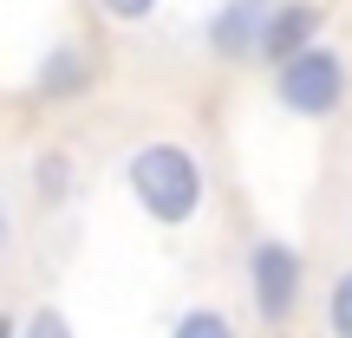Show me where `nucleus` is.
<instances>
[{
  "instance_id": "obj_1",
  "label": "nucleus",
  "mask_w": 352,
  "mask_h": 338,
  "mask_svg": "<svg viewBox=\"0 0 352 338\" xmlns=\"http://www.w3.org/2000/svg\"><path fill=\"white\" fill-rule=\"evenodd\" d=\"M131 195L144 202V215L157 221H189L202 202V169L183 143H144L131 156Z\"/></svg>"
},
{
  "instance_id": "obj_2",
  "label": "nucleus",
  "mask_w": 352,
  "mask_h": 338,
  "mask_svg": "<svg viewBox=\"0 0 352 338\" xmlns=\"http://www.w3.org/2000/svg\"><path fill=\"white\" fill-rule=\"evenodd\" d=\"M340 98H346V65L333 46H307L280 65V104L294 117H327L340 111Z\"/></svg>"
},
{
  "instance_id": "obj_3",
  "label": "nucleus",
  "mask_w": 352,
  "mask_h": 338,
  "mask_svg": "<svg viewBox=\"0 0 352 338\" xmlns=\"http://www.w3.org/2000/svg\"><path fill=\"white\" fill-rule=\"evenodd\" d=\"M248 280H254V313L261 319H287L294 300H300V254L280 248V241H261Z\"/></svg>"
},
{
  "instance_id": "obj_4",
  "label": "nucleus",
  "mask_w": 352,
  "mask_h": 338,
  "mask_svg": "<svg viewBox=\"0 0 352 338\" xmlns=\"http://www.w3.org/2000/svg\"><path fill=\"white\" fill-rule=\"evenodd\" d=\"M307 46H320V13H314V7H267L254 52H267V59L287 65L294 52H307Z\"/></svg>"
},
{
  "instance_id": "obj_5",
  "label": "nucleus",
  "mask_w": 352,
  "mask_h": 338,
  "mask_svg": "<svg viewBox=\"0 0 352 338\" xmlns=\"http://www.w3.org/2000/svg\"><path fill=\"white\" fill-rule=\"evenodd\" d=\"M261 20H267V0H228V7L209 20L215 52H254V39H261Z\"/></svg>"
},
{
  "instance_id": "obj_6",
  "label": "nucleus",
  "mask_w": 352,
  "mask_h": 338,
  "mask_svg": "<svg viewBox=\"0 0 352 338\" xmlns=\"http://www.w3.org/2000/svg\"><path fill=\"white\" fill-rule=\"evenodd\" d=\"M170 338H235V326H228L222 313H209V306H196V313L176 319V332H170Z\"/></svg>"
},
{
  "instance_id": "obj_7",
  "label": "nucleus",
  "mask_w": 352,
  "mask_h": 338,
  "mask_svg": "<svg viewBox=\"0 0 352 338\" xmlns=\"http://www.w3.org/2000/svg\"><path fill=\"white\" fill-rule=\"evenodd\" d=\"M20 338H72V326H65V313H52V306H39L33 319H26Z\"/></svg>"
},
{
  "instance_id": "obj_8",
  "label": "nucleus",
  "mask_w": 352,
  "mask_h": 338,
  "mask_svg": "<svg viewBox=\"0 0 352 338\" xmlns=\"http://www.w3.org/2000/svg\"><path fill=\"white\" fill-rule=\"evenodd\" d=\"M333 332L352 338V274H340V287H333Z\"/></svg>"
},
{
  "instance_id": "obj_9",
  "label": "nucleus",
  "mask_w": 352,
  "mask_h": 338,
  "mask_svg": "<svg viewBox=\"0 0 352 338\" xmlns=\"http://www.w3.org/2000/svg\"><path fill=\"white\" fill-rule=\"evenodd\" d=\"M157 0H104V13H118V20H144Z\"/></svg>"
},
{
  "instance_id": "obj_10",
  "label": "nucleus",
  "mask_w": 352,
  "mask_h": 338,
  "mask_svg": "<svg viewBox=\"0 0 352 338\" xmlns=\"http://www.w3.org/2000/svg\"><path fill=\"white\" fill-rule=\"evenodd\" d=\"M0 338H13V319H0Z\"/></svg>"
},
{
  "instance_id": "obj_11",
  "label": "nucleus",
  "mask_w": 352,
  "mask_h": 338,
  "mask_svg": "<svg viewBox=\"0 0 352 338\" xmlns=\"http://www.w3.org/2000/svg\"><path fill=\"white\" fill-rule=\"evenodd\" d=\"M0 241H7V215H0Z\"/></svg>"
}]
</instances>
